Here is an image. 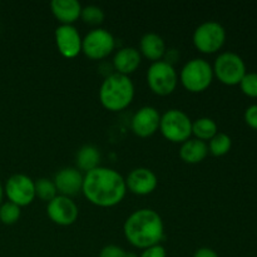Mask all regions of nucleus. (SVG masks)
<instances>
[{"label": "nucleus", "mask_w": 257, "mask_h": 257, "mask_svg": "<svg viewBox=\"0 0 257 257\" xmlns=\"http://www.w3.org/2000/svg\"><path fill=\"white\" fill-rule=\"evenodd\" d=\"M82 192L90 203L107 208L122 202L127 186L124 177L118 171L99 166L84 175Z\"/></svg>", "instance_id": "nucleus-1"}, {"label": "nucleus", "mask_w": 257, "mask_h": 257, "mask_svg": "<svg viewBox=\"0 0 257 257\" xmlns=\"http://www.w3.org/2000/svg\"><path fill=\"white\" fill-rule=\"evenodd\" d=\"M123 233L131 245L145 250L151 246L160 245L165 237V223L157 211L140 208L125 218Z\"/></svg>", "instance_id": "nucleus-2"}, {"label": "nucleus", "mask_w": 257, "mask_h": 257, "mask_svg": "<svg viewBox=\"0 0 257 257\" xmlns=\"http://www.w3.org/2000/svg\"><path fill=\"white\" fill-rule=\"evenodd\" d=\"M98 95L105 109L110 112H119L133 102L135 84L130 75L113 72L104 78Z\"/></svg>", "instance_id": "nucleus-3"}, {"label": "nucleus", "mask_w": 257, "mask_h": 257, "mask_svg": "<svg viewBox=\"0 0 257 257\" xmlns=\"http://www.w3.org/2000/svg\"><path fill=\"white\" fill-rule=\"evenodd\" d=\"M212 65L203 58H193L185 63L180 72V80L183 87L192 93L207 89L213 80Z\"/></svg>", "instance_id": "nucleus-4"}, {"label": "nucleus", "mask_w": 257, "mask_h": 257, "mask_svg": "<svg viewBox=\"0 0 257 257\" xmlns=\"http://www.w3.org/2000/svg\"><path fill=\"white\" fill-rule=\"evenodd\" d=\"M160 131L167 141L182 145L192 136V120L186 112L172 108L161 114Z\"/></svg>", "instance_id": "nucleus-5"}, {"label": "nucleus", "mask_w": 257, "mask_h": 257, "mask_svg": "<svg viewBox=\"0 0 257 257\" xmlns=\"http://www.w3.org/2000/svg\"><path fill=\"white\" fill-rule=\"evenodd\" d=\"M196 49L203 54H213L223 47L226 42V29L221 23L207 20L198 25L192 35Z\"/></svg>", "instance_id": "nucleus-6"}, {"label": "nucleus", "mask_w": 257, "mask_h": 257, "mask_svg": "<svg viewBox=\"0 0 257 257\" xmlns=\"http://www.w3.org/2000/svg\"><path fill=\"white\" fill-rule=\"evenodd\" d=\"M213 75L225 85H238L247 73L245 60L233 52L218 54L212 65Z\"/></svg>", "instance_id": "nucleus-7"}, {"label": "nucleus", "mask_w": 257, "mask_h": 257, "mask_svg": "<svg viewBox=\"0 0 257 257\" xmlns=\"http://www.w3.org/2000/svg\"><path fill=\"white\" fill-rule=\"evenodd\" d=\"M147 83L153 93L168 95L175 92L178 83V74L173 64L166 60H157L147 70Z\"/></svg>", "instance_id": "nucleus-8"}, {"label": "nucleus", "mask_w": 257, "mask_h": 257, "mask_svg": "<svg viewBox=\"0 0 257 257\" xmlns=\"http://www.w3.org/2000/svg\"><path fill=\"white\" fill-rule=\"evenodd\" d=\"M115 48L114 35L104 28H94L82 38V52L89 59H104Z\"/></svg>", "instance_id": "nucleus-9"}, {"label": "nucleus", "mask_w": 257, "mask_h": 257, "mask_svg": "<svg viewBox=\"0 0 257 257\" xmlns=\"http://www.w3.org/2000/svg\"><path fill=\"white\" fill-rule=\"evenodd\" d=\"M4 196L19 207L29 206L35 200V181L24 173H14L5 182Z\"/></svg>", "instance_id": "nucleus-10"}, {"label": "nucleus", "mask_w": 257, "mask_h": 257, "mask_svg": "<svg viewBox=\"0 0 257 257\" xmlns=\"http://www.w3.org/2000/svg\"><path fill=\"white\" fill-rule=\"evenodd\" d=\"M47 215L50 220L59 226H70L79 216L78 205L67 196L58 195L47 205Z\"/></svg>", "instance_id": "nucleus-11"}, {"label": "nucleus", "mask_w": 257, "mask_h": 257, "mask_svg": "<svg viewBox=\"0 0 257 257\" xmlns=\"http://www.w3.org/2000/svg\"><path fill=\"white\" fill-rule=\"evenodd\" d=\"M55 44L64 58L72 59L82 52V37L74 25L60 24L54 32Z\"/></svg>", "instance_id": "nucleus-12"}, {"label": "nucleus", "mask_w": 257, "mask_h": 257, "mask_svg": "<svg viewBox=\"0 0 257 257\" xmlns=\"http://www.w3.org/2000/svg\"><path fill=\"white\" fill-rule=\"evenodd\" d=\"M161 113L152 105L140 108L132 117V131L138 137H150L160 130Z\"/></svg>", "instance_id": "nucleus-13"}, {"label": "nucleus", "mask_w": 257, "mask_h": 257, "mask_svg": "<svg viewBox=\"0 0 257 257\" xmlns=\"http://www.w3.org/2000/svg\"><path fill=\"white\" fill-rule=\"evenodd\" d=\"M125 180L127 190L138 196L152 193L157 188L158 178L152 170L146 167H137L128 173Z\"/></svg>", "instance_id": "nucleus-14"}, {"label": "nucleus", "mask_w": 257, "mask_h": 257, "mask_svg": "<svg viewBox=\"0 0 257 257\" xmlns=\"http://www.w3.org/2000/svg\"><path fill=\"white\" fill-rule=\"evenodd\" d=\"M83 178L84 175L77 167H64L55 173L53 181L57 187L58 195L72 198L73 196L82 192Z\"/></svg>", "instance_id": "nucleus-15"}, {"label": "nucleus", "mask_w": 257, "mask_h": 257, "mask_svg": "<svg viewBox=\"0 0 257 257\" xmlns=\"http://www.w3.org/2000/svg\"><path fill=\"white\" fill-rule=\"evenodd\" d=\"M112 62L115 72L130 75L138 69L142 62V55L137 48L123 47L115 52Z\"/></svg>", "instance_id": "nucleus-16"}, {"label": "nucleus", "mask_w": 257, "mask_h": 257, "mask_svg": "<svg viewBox=\"0 0 257 257\" xmlns=\"http://www.w3.org/2000/svg\"><path fill=\"white\" fill-rule=\"evenodd\" d=\"M82 4L78 0H53L50 9L60 24L73 25L80 18Z\"/></svg>", "instance_id": "nucleus-17"}, {"label": "nucleus", "mask_w": 257, "mask_h": 257, "mask_svg": "<svg viewBox=\"0 0 257 257\" xmlns=\"http://www.w3.org/2000/svg\"><path fill=\"white\" fill-rule=\"evenodd\" d=\"M167 48H166V43L163 38L157 33H146L140 40V53L141 55L146 57L147 59L157 62V60H162L165 57Z\"/></svg>", "instance_id": "nucleus-18"}, {"label": "nucleus", "mask_w": 257, "mask_h": 257, "mask_svg": "<svg viewBox=\"0 0 257 257\" xmlns=\"http://www.w3.org/2000/svg\"><path fill=\"white\" fill-rule=\"evenodd\" d=\"M208 147L207 143L203 141L197 140V138H190L186 142L181 145L180 148V157L182 161L190 165H196L200 163L207 157Z\"/></svg>", "instance_id": "nucleus-19"}, {"label": "nucleus", "mask_w": 257, "mask_h": 257, "mask_svg": "<svg viewBox=\"0 0 257 257\" xmlns=\"http://www.w3.org/2000/svg\"><path fill=\"white\" fill-rule=\"evenodd\" d=\"M75 162H77L78 170L84 171L85 173L94 168L99 167L100 162V152L95 146L84 145L78 150L75 156Z\"/></svg>", "instance_id": "nucleus-20"}, {"label": "nucleus", "mask_w": 257, "mask_h": 257, "mask_svg": "<svg viewBox=\"0 0 257 257\" xmlns=\"http://www.w3.org/2000/svg\"><path fill=\"white\" fill-rule=\"evenodd\" d=\"M217 132V123L212 118L201 117L192 122V135L195 136V138L203 142L210 141Z\"/></svg>", "instance_id": "nucleus-21"}, {"label": "nucleus", "mask_w": 257, "mask_h": 257, "mask_svg": "<svg viewBox=\"0 0 257 257\" xmlns=\"http://www.w3.org/2000/svg\"><path fill=\"white\" fill-rule=\"evenodd\" d=\"M208 152L216 157H222L230 152L232 147V140L227 133L217 132L210 141H208Z\"/></svg>", "instance_id": "nucleus-22"}, {"label": "nucleus", "mask_w": 257, "mask_h": 257, "mask_svg": "<svg viewBox=\"0 0 257 257\" xmlns=\"http://www.w3.org/2000/svg\"><path fill=\"white\" fill-rule=\"evenodd\" d=\"M57 196L58 191L54 185V181L45 177H42L35 181V197L40 198V200L45 201V202H50Z\"/></svg>", "instance_id": "nucleus-23"}, {"label": "nucleus", "mask_w": 257, "mask_h": 257, "mask_svg": "<svg viewBox=\"0 0 257 257\" xmlns=\"http://www.w3.org/2000/svg\"><path fill=\"white\" fill-rule=\"evenodd\" d=\"M20 216H22V207L15 203L7 201L0 205V222L4 225H14L19 221Z\"/></svg>", "instance_id": "nucleus-24"}, {"label": "nucleus", "mask_w": 257, "mask_h": 257, "mask_svg": "<svg viewBox=\"0 0 257 257\" xmlns=\"http://www.w3.org/2000/svg\"><path fill=\"white\" fill-rule=\"evenodd\" d=\"M104 12L98 5H85L82 8V13H80V18L83 22L87 23L89 25H100L104 20Z\"/></svg>", "instance_id": "nucleus-25"}, {"label": "nucleus", "mask_w": 257, "mask_h": 257, "mask_svg": "<svg viewBox=\"0 0 257 257\" xmlns=\"http://www.w3.org/2000/svg\"><path fill=\"white\" fill-rule=\"evenodd\" d=\"M240 89L250 98H257V73L247 72L240 82Z\"/></svg>", "instance_id": "nucleus-26"}, {"label": "nucleus", "mask_w": 257, "mask_h": 257, "mask_svg": "<svg viewBox=\"0 0 257 257\" xmlns=\"http://www.w3.org/2000/svg\"><path fill=\"white\" fill-rule=\"evenodd\" d=\"M127 251L118 245H107L99 251V257H125Z\"/></svg>", "instance_id": "nucleus-27"}, {"label": "nucleus", "mask_w": 257, "mask_h": 257, "mask_svg": "<svg viewBox=\"0 0 257 257\" xmlns=\"http://www.w3.org/2000/svg\"><path fill=\"white\" fill-rule=\"evenodd\" d=\"M243 119L248 127L257 131V104H251L250 107L246 108L243 113Z\"/></svg>", "instance_id": "nucleus-28"}, {"label": "nucleus", "mask_w": 257, "mask_h": 257, "mask_svg": "<svg viewBox=\"0 0 257 257\" xmlns=\"http://www.w3.org/2000/svg\"><path fill=\"white\" fill-rule=\"evenodd\" d=\"M138 257H167V251H166L163 245H155L151 247L142 250L141 255Z\"/></svg>", "instance_id": "nucleus-29"}, {"label": "nucleus", "mask_w": 257, "mask_h": 257, "mask_svg": "<svg viewBox=\"0 0 257 257\" xmlns=\"http://www.w3.org/2000/svg\"><path fill=\"white\" fill-rule=\"evenodd\" d=\"M193 257H220L213 248L210 247H200L195 251Z\"/></svg>", "instance_id": "nucleus-30"}, {"label": "nucleus", "mask_w": 257, "mask_h": 257, "mask_svg": "<svg viewBox=\"0 0 257 257\" xmlns=\"http://www.w3.org/2000/svg\"><path fill=\"white\" fill-rule=\"evenodd\" d=\"M3 200H4V186H3L2 181H0V205L3 203Z\"/></svg>", "instance_id": "nucleus-31"}, {"label": "nucleus", "mask_w": 257, "mask_h": 257, "mask_svg": "<svg viewBox=\"0 0 257 257\" xmlns=\"http://www.w3.org/2000/svg\"><path fill=\"white\" fill-rule=\"evenodd\" d=\"M125 257H138V255H137V253H135V252H128V251H127V253H125Z\"/></svg>", "instance_id": "nucleus-32"}]
</instances>
